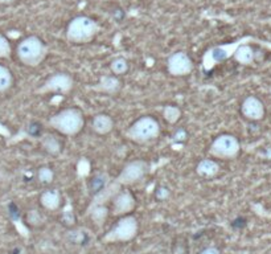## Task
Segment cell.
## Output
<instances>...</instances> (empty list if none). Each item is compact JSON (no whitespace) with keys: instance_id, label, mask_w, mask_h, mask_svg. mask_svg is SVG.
<instances>
[{"instance_id":"e0dca14e","label":"cell","mask_w":271,"mask_h":254,"mask_svg":"<svg viewBox=\"0 0 271 254\" xmlns=\"http://www.w3.org/2000/svg\"><path fill=\"white\" fill-rule=\"evenodd\" d=\"M234 58L242 65H250L256 58V53L250 45H241L234 52Z\"/></svg>"},{"instance_id":"1f68e13d","label":"cell","mask_w":271,"mask_h":254,"mask_svg":"<svg viewBox=\"0 0 271 254\" xmlns=\"http://www.w3.org/2000/svg\"><path fill=\"white\" fill-rule=\"evenodd\" d=\"M199 254H221V251L217 248H215V246H209V248L202 249Z\"/></svg>"},{"instance_id":"d4e9b609","label":"cell","mask_w":271,"mask_h":254,"mask_svg":"<svg viewBox=\"0 0 271 254\" xmlns=\"http://www.w3.org/2000/svg\"><path fill=\"white\" fill-rule=\"evenodd\" d=\"M11 54V45L10 41L7 40L6 36L0 35V57H10Z\"/></svg>"},{"instance_id":"3957f363","label":"cell","mask_w":271,"mask_h":254,"mask_svg":"<svg viewBox=\"0 0 271 254\" xmlns=\"http://www.w3.org/2000/svg\"><path fill=\"white\" fill-rule=\"evenodd\" d=\"M84 115L78 109H65L54 114L49 120V125L64 135H77L84 127Z\"/></svg>"},{"instance_id":"7a4b0ae2","label":"cell","mask_w":271,"mask_h":254,"mask_svg":"<svg viewBox=\"0 0 271 254\" xmlns=\"http://www.w3.org/2000/svg\"><path fill=\"white\" fill-rule=\"evenodd\" d=\"M17 58L27 66H37L47 56V47L37 36L23 38L16 49Z\"/></svg>"},{"instance_id":"8992f818","label":"cell","mask_w":271,"mask_h":254,"mask_svg":"<svg viewBox=\"0 0 271 254\" xmlns=\"http://www.w3.org/2000/svg\"><path fill=\"white\" fill-rule=\"evenodd\" d=\"M138 220L134 216H124L106 235L105 240L110 242L130 241L138 233Z\"/></svg>"},{"instance_id":"d6986e66","label":"cell","mask_w":271,"mask_h":254,"mask_svg":"<svg viewBox=\"0 0 271 254\" xmlns=\"http://www.w3.org/2000/svg\"><path fill=\"white\" fill-rule=\"evenodd\" d=\"M12 82L13 77L11 70L6 68V66L0 65V93L8 90L12 86Z\"/></svg>"},{"instance_id":"52a82bcc","label":"cell","mask_w":271,"mask_h":254,"mask_svg":"<svg viewBox=\"0 0 271 254\" xmlns=\"http://www.w3.org/2000/svg\"><path fill=\"white\" fill-rule=\"evenodd\" d=\"M167 70L171 75L183 77L193 70V63L185 52H175L167 60Z\"/></svg>"},{"instance_id":"6da1fadb","label":"cell","mask_w":271,"mask_h":254,"mask_svg":"<svg viewBox=\"0 0 271 254\" xmlns=\"http://www.w3.org/2000/svg\"><path fill=\"white\" fill-rule=\"evenodd\" d=\"M99 25L89 16H76L67 27V38L74 44H86L97 36Z\"/></svg>"},{"instance_id":"f546056e","label":"cell","mask_w":271,"mask_h":254,"mask_svg":"<svg viewBox=\"0 0 271 254\" xmlns=\"http://www.w3.org/2000/svg\"><path fill=\"white\" fill-rule=\"evenodd\" d=\"M8 213H10L11 219H13V220L20 219V209H19V207L15 204V203H11L10 204V207H8Z\"/></svg>"},{"instance_id":"9a60e30c","label":"cell","mask_w":271,"mask_h":254,"mask_svg":"<svg viewBox=\"0 0 271 254\" xmlns=\"http://www.w3.org/2000/svg\"><path fill=\"white\" fill-rule=\"evenodd\" d=\"M108 183H109V178L106 173L103 172L95 173V175L92 176V179L89 180V184H88L89 191H90V193L92 194L101 193V192H103L105 189H106Z\"/></svg>"},{"instance_id":"5bb4252c","label":"cell","mask_w":271,"mask_h":254,"mask_svg":"<svg viewBox=\"0 0 271 254\" xmlns=\"http://www.w3.org/2000/svg\"><path fill=\"white\" fill-rule=\"evenodd\" d=\"M41 205L48 210L58 209L61 204V194L58 189H47L40 196Z\"/></svg>"},{"instance_id":"ba28073f","label":"cell","mask_w":271,"mask_h":254,"mask_svg":"<svg viewBox=\"0 0 271 254\" xmlns=\"http://www.w3.org/2000/svg\"><path fill=\"white\" fill-rule=\"evenodd\" d=\"M73 79L67 73H56L51 75L45 81L44 86L40 89V93H58V94H65L72 90Z\"/></svg>"},{"instance_id":"484cf974","label":"cell","mask_w":271,"mask_h":254,"mask_svg":"<svg viewBox=\"0 0 271 254\" xmlns=\"http://www.w3.org/2000/svg\"><path fill=\"white\" fill-rule=\"evenodd\" d=\"M170 188L168 187H165V185H160V187H158V188L155 189V199L159 201H164L167 200L168 198H170Z\"/></svg>"},{"instance_id":"83f0119b","label":"cell","mask_w":271,"mask_h":254,"mask_svg":"<svg viewBox=\"0 0 271 254\" xmlns=\"http://www.w3.org/2000/svg\"><path fill=\"white\" fill-rule=\"evenodd\" d=\"M186 138H188V132L185 129H177L172 134V141L177 143H183L184 141H186Z\"/></svg>"},{"instance_id":"d6a6232c","label":"cell","mask_w":271,"mask_h":254,"mask_svg":"<svg viewBox=\"0 0 271 254\" xmlns=\"http://www.w3.org/2000/svg\"><path fill=\"white\" fill-rule=\"evenodd\" d=\"M113 17L117 20V22H122L123 17H124V12H123L122 10H115L113 12Z\"/></svg>"},{"instance_id":"4316f807","label":"cell","mask_w":271,"mask_h":254,"mask_svg":"<svg viewBox=\"0 0 271 254\" xmlns=\"http://www.w3.org/2000/svg\"><path fill=\"white\" fill-rule=\"evenodd\" d=\"M61 221H62V224L65 226H73L77 221L76 214L73 213V210H65L62 216H61Z\"/></svg>"},{"instance_id":"f1b7e54d","label":"cell","mask_w":271,"mask_h":254,"mask_svg":"<svg viewBox=\"0 0 271 254\" xmlns=\"http://www.w3.org/2000/svg\"><path fill=\"white\" fill-rule=\"evenodd\" d=\"M27 219H28V223L32 224V225H38V224H41L40 212H37V210L35 209L29 210L28 214H27Z\"/></svg>"},{"instance_id":"603a6c76","label":"cell","mask_w":271,"mask_h":254,"mask_svg":"<svg viewBox=\"0 0 271 254\" xmlns=\"http://www.w3.org/2000/svg\"><path fill=\"white\" fill-rule=\"evenodd\" d=\"M109 216V209L103 205H99V207H95L94 210L92 212V219L94 220L97 224H102L105 220L108 219Z\"/></svg>"},{"instance_id":"2e32d148","label":"cell","mask_w":271,"mask_h":254,"mask_svg":"<svg viewBox=\"0 0 271 254\" xmlns=\"http://www.w3.org/2000/svg\"><path fill=\"white\" fill-rule=\"evenodd\" d=\"M41 146L49 155H58L62 151V142L56 135H45L41 139Z\"/></svg>"},{"instance_id":"9c48e42d","label":"cell","mask_w":271,"mask_h":254,"mask_svg":"<svg viewBox=\"0 0 271 254\" xmlns=\"http://www.w3.org/2000/svg\"><path fill=\"white\" fill-rule=\"evenodd\" d=\"M149 171V164L144 160H134L131 163L126 164L120 171L118 180L123 184H131L140 180Z\"/></svg>"},{"instance_id":"4dcf8cb0","label":"cell","mask_w":271,"mask_h":254,"mask_svg":"<svg viewBox=\"0 0 271 254\" xmlns=\"http://www.w3.org/2000/svg\"><path fill=\"white\" fill-rule=\"evenodd\" d=\"M213 52V57H215V61H222L224 58H226V52H225L222 48H215L212 50Z\"/></svg>"},{"instance_id":"4fadbf2b","label":"cell","mask_w":271,"mask_h":254,"mask_svg":"<svg viewBox=\"0 0 271 254\" xmlns=\"http://www.w3.org/2000/svg\"><path fill=\"white\" fill-rule=\"evenodd\" d=\"M220 164L213 159H202L201 162H199L197 167H196V172L199 173V176L201 178H215L218 172H220Z\"/></svg>"},{"instance_id":"7c38bea8","label":"cell","mask_w":271,"mask_h":254,"mask_svg":"<svg viewBox=\"0 0 271 254\" xmlns=\"http://www.w3.org/2000/svg\"><path fill=\"white\" fill-rule=\"evenodd\" d=\"M92 129L99 135L109 134L114 129L113 118L109 114H97L92 120Z\"/></svg>"},{"instance_id":"30bf717a","label":"cell","mask_w":271,"mask_h":254,"mask_svg":"<svg viewBox=\"0 0 271 254\" xmlns=\"http://www.w3.org/2000/svg\"><path fill=\"white\" fill-rule=\"evenodd\" d=\"M241 113L250 121H261L265 115V106L259 98L249 95L243 100L241 105Z\"/></svg>"},{"instance_id":"44dd1931","label":"cell","mask_w":271,"mask_h":254,"mask_svg":"<svg viewBox=\"0 0 271 254\" xmlns=\"http://www.w3.org/2000/svg\"><path fill=\"white\" fill-rule=\"evenodd\" d=\"M163 114L165 121H168L170 123H175L177 122L180 116H181V110H180L177 106H172V105H170V106H167L164 109Z\"/></svg>"},{"instance_id":"ffe728a7","label":"cell","mask_w":271,"mask_h":254,"mask_svg":"<svg viewBox=\"0 0 271 254\" xmlns=\"http://www.w3.org/2000/svg\"><path fill=\"white\" fill-rule=\"evenodd\" d=\"M110 69L114 74H124L129 70V61L123 57H117L111 61Z\"/></svg>"},{"instance_id":"836d02e7","label":"cell","mask_w":271,"mask_h":254,"mask_svg":"<svg viewBox=\"0 0 271 254\" xmlns=\"http://www.w3.org/2000/svg\"><path fill=\"white\" fill-rule=\"evenodd\" d=\"M15 0H0V4H10V3H13Z\"/></svg>"},{"instance_id":"ac0fdd59","label":"cell","mask_w":271,"mask_h":254,"mask_svg":"<svg viewBox=\"0 0 271 254\" xmlns=\"http://www.w3.org/2000/svg\"><path fill=\"white\" fill-rule=\"evenodd\" d=\"M98 85V89L105 93H117L120 88V81L117 75H105Z\"/></svg>"},{"instance_id":"cb8c5ba5","label":"cell","mask_w":271,"mask_h":254,"mask_svg":"<svg viewBox=\"0 0 271 254\" xmlns=\"http://www.w3.org/2000/svg\"><path fill=\"white\" fill-rule=\"evenodd\" d=\"M43 130H44L43 123L37 122V121H32V122H29L28 134L31 135V136H33V138H40L41 135H43Z\"/></svg>"},{"instance_id":"277c9868","label":"cell","mask_w":271,"mask_h":254,"mask_svg":"<svg viewBox=\"0 0 271 254\" xmlns=\"http://www.w3.org/2000/svg\"><path fill=\"white\" fill-rule=\"evenodd\" d=\"M160 134V125L154 116H140L126 131L127 138L138 143H144L152 139H156Z\"/></svg>"},{"instance_id":"8fae6325","label":"cell","mask_w":271,"mask_h":254,"mask_svg":"<svg viewBox=\"0 0 271 254\" xmlns=\"http://www.w3.org/2000/svg\"><path fill=\"white\" fill-rule=\"evenodd\" d=\"M135 207V199L129 191H120L119 193L113 199V210L115 214H123L131 212Z\"/></svg>"},{"instance_id":"7402d4cb","label":"cell","mask_w":271,"mask_h":254,"mask_svg":"<svg viewBox=\"0 0 271 254\" xmlns=\"http://www.w3.org/2000/svg\"><path fill=\"white\" fill-rule=\"evenodd\" d=\"M37 178H38V180H40L41 183H44V184L52 183L54 179L53 169L49 168V167H41V168H38Z\"/></svg>"},{"instance_id":"5b68a950","label":"cell","mask_w":271,"mask_h":254,"mask_svg":"<svg viewBox=\"0 0 271 254\" xmlns=\"http://www.w3.org/2000/svg\"><path fill=\"white\" fill-rule=\"evenodd\" d=\"M240 142L232 134L218 135L211 145V154L221 159H233L240 152Z\"/></svg>"}]
</instances>
